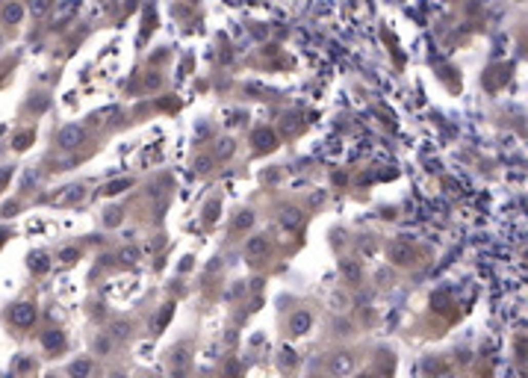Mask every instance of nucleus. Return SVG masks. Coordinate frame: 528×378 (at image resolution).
Instances as JSON below:
<instances>
[{"instance_id":"39448f33","label":"nucleus","mask_w":528,"mask_h":378,"mask_svg":"<svg viewBox=\"0 0 528 378\" xmlns=\"http://www.w3.org/2000/svg\"><path fill=\"white\" fill-rule=\"evenodd\" d=\"M266 248H269V242H266V236H254V239H251V242L245 245V251H248V254H263Z\"/></svg>"},{"instance_id":"423d86ee","label":"nucleus","mask_w":528,"mask_h":378,"mask_svg":"<svg viewBox=\"0 0 528 378\" xmlns=\"http://www.w3.org/2000/svg\"><path fill=\"white\" fill-rule=\"evenodd\" d=\"M310 328V316H307V313H298V316H292V331H298V334H301V331H307Z\"/></svg>"},{"instance_id":"f257e3e1","label":"nucleus","mask_w":528,"mask_h":378,"mask_svg":"<svg viewBox=\"0 0 528 378\" xmlns=\"http://www.w3.org/2000/svg\"><path fill=\"white\" fill-rule=\"evenodd\" d=\"M9 319L15 322V325H21V328H27V325H33L35 322V307L33 305H15L12 307V313H9Z\"/></svg>"},{"instance_id":"0eeeda50","label":"nucleus","mask_w":528,"mask_h":378,"mask_svg":"<svg viewBox=\"0 0 528 378\" xmlns=\"http://www.w3.org/2000/svg\"><path fill=\"white\" fill-rule=\"evenodd\" d=\"M47 6H50V0H35V3H33V15H45Z\"/></svg>"},{"instance_id":"9d476101","label":"nucleus","mask_w":528,"mask_h":378,"mask_svg":"<svg viewBox=\"0 0 528 378\" xmlns=\"http://www.w3.org/2000/svg\"><path fill=\"white\" fill-rule=\"evenodd\" d=\"M248 224H251V216H239L236 219V228H248Z\"/></svg>"},{"instance_id":"7ed1b4c3","label":"nucleus","mask_w":528,"mask_h":378,"mask_svg":"<svg viewBox=\"0 0 528 378\" xmlns=\"http://www.w3.org/2000/svg\"><path fill=\"white\" fill-rule=\"evenodd\" d=\"M3 18H6V21L9 24H18L24 18V9H21V3H9V6H6V9H3Z\"/></svg>"},{"instance_id":"f03ea898","label":"nucleus","mask_w":528,"mask_h":378,"mask_svg":"<svg viewBox=\"0 0 528 378\" xmlns=\"http://www.w3.org/2000/svg\"><path fill=\"white\" fill-rule=\"evenodd\" d=\"M80 139H83V130L80 127H65L62 133H59V145H62V148H74Z\"/></svg>"},{"instance_id":"20e7f679","label":"nucleus","mask_w":528,"mask_h":378,"mask_svg":"<svg viewBox=\"0 0 528 378\" xmlns=\"http://www.w3.org/2000/svg\"><path fill=\"white\" fill-rule=\"evenodd\" d=\"M42 343H45V349H59V346H62V334H59L56 328H50L45 337H42Z\"/></svg>"},{"instance_id":"1a4fd4ad","label":"nucleus","mask_w":528,"mask_h":378,"mask_svg":"<svg viewBox=\"0 0 528 378\" xmlns=\"http://www.w3.org/2000/svg\"><path fill=\"white\" fill-rule=\"evenodd\" d=\"M71 372H74V375H83V372H89V364H74Z\"/></svg>"},{"instance_id":"6e6552de","label":"nucleus","mask_w":528,"mask_h":378,"mask_svg":"<svg viewBox=\"0 0 528 378\" xmlns=\"http://www.w3.org/2000/svg\"><path fill=\"white\" fill-rule=\"evenodd\" d=\"M74 257H77V251H74V248H65V251L59 254V260H62V263H71Z\"/></svg>"}]
</instances>
